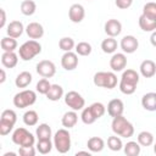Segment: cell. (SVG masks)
I'll list each match as a JSON object with an SVG mask.
<instances>
[{
    "label": "cell",
    "mask_w": 156,
    "mask_h": 156,
    "mask_svg": "<svg viewBox=\"0 0 156 156\" xmlns=\"http://www.w3.org/2000/svg\"><path fill=\"white\" fill-rule=\"evenodd\" d=\"M112 132L116 135H119L122 138H130L134 134V127L133 124L122 115L113 117L112 123H111Z\"/></svg>",
    "instance_id": "6da1fadb"
},
{
    "label": "cell",
    "mask_w": 156,
    "mask_h": 156,
    "mask_svg": "<svg viewBox=\"0 0 156 156\" xmlns=\"http://www.w3.org/2000/svg\"><path fill=\"white\" fill-rule=\"evenodd\" d=\"M40 52H41V45L39 41H37L34 39H30V40L23 43L18 49V56L23 61L33 60Z\"/></svg>",
    "instance_id": "7a4b0ae2"
},
{
    "label": "cell",
    "mask_w": 156,
    "mask_h": 156,
    "mask_svg": "<svg viewBox=\"0 0 156 156\" xmlns=\"http://www.w3.org/2000/svg\"><path fill=\"white\" fill-rule=\"evenodd\" d=\"M54 146L60 154H66L71 150V134L67 128H61L55 133Z\"/></svg>",
    "instance_id": "3957f363"
},
{
    "label": "cell",
    "mask_w": 156,
    "mask_h": 156,
    "mask_svg": "<svg viewBox=\"0 0 156 156\" xmlns=\"http://www.w3.org/2000/svg\"><path fill=\"white\" fill-rule=\"evenodd\" d=\"M93 82L99 88L113 89L117 85V76L113 72H96L94 74Z\"/></svg>",
    "instance_id": "277c9868"
},
{
    "label": "cell",
    "mask_w": 156,
    "mask_h": 156,
    "mask_svg": "<svg viewBox=\"0 0 156 156\" xmlns=\"http://www.w3.org/2000/svg\"><path fill=\"white\" fill-rule=\"evenodd\" d=\"M37 101V94L34 90L24 89L13 96V105L17 108H26L32 106Z\"/></svg>",
    "instance_id": "5b68a950"
},
{
    "label": "cell",
    "mask_w": 156,
    "mask_h": 156,
    "mask_svg": "<svg viewBox=\"0 0 156 156\" xmlns=\"http://www.w3.org/2000/svg\"><path fill=\"white\" fill-rule=\"evenodd\" d=\"M12 141L18 146H33L35 143L34 135L23 127H18L12 133Z\"/></svg>",
    "instance_id": "8992f818"
},
{
    "label": "cell",
    "mask_w": 156,
    "mask_h": 156,
    "mask_svg": "<svg viewBox=\"0 0 156 156\" xmlns=\"http://www.w3.org/2000/svg\"><path fill=\"white\" fill-rule=\"evenodd\" d=\"M65 104L71 108V110H74V111H79V110H83L84 108V105H85V100L84 98L78 93V91H74V90H71L68 91L67 94H65Z\"/></svg>",
    "instance_id": "52a82bcc"
},
{
    "label": "cell",
    "mask_w": 156,
    "mask_h": 156,
    "mask_svg": "<svg viewBox=\"0 0 156 156\" xmlns=\"http://www.w3.org/2000/svg\"><path fill=\"white\" fill-rule=\"evenodd\" d=\"M37 73L43 78H51L56 73V66L50 60H41L37 63Z\"/></svg>",
    "instance_id": "ba28073f"
},
{
    "label": "cell",
    "mask_w": 156,
    "mask_h": 156,
    "mask_svg": "<svg viewBox=\"0 0 156 156\" xmlns=\"http://www.w3.org/2000/svg\"><path fill=\"white\" fill-rule=\"evenodd\" d=\"M61 66L66 71H73L78 66V54L73 51H66L61 57Z\"/></svg>",
    "instance_id": "9c48e42d"
},
{
    "label": "cell",
    "mask_w": 156,
    "mask_h": 156,
    "mask_svg": "<svg viewBox=\"0 0 156 156\" xmlns=\"http://www.w3.org/2000/svg\"><path fill=\"white\" fill-rule=\"evenodd\" d=\"M121 49L124 54H133L139 48V41L134 35H124L121 39Z\"/></svg>",
    "instance_id": "30bf717a"
},
{
    "label": "cell",
    "mask_w": 156,
    "mask_h": 156,
    "mask_svg": "<svg viewBox=\"0 0 156 156\" xmlns=\"http://www.w3.org/2000/svg\"><path fill=\"white\" fill-rule=\"evenodd\" d=\"M127 66V56L124 52H117L113 54L112 57L110 58V67L113 72H121L126 68Z\"/></svg>",
    "instance_id": "8fae6325"
},
{
    "label": "cell",
    "mask_w": 156,
    "mask_h": 156,
    "mask_svg": "<svg viewBox=\"0 0 156 156\" xmlns=\"http://www.w3.org/2000/svg\"><path fill=\"white\" fill-rule=\"evenodd\" d=\"M68 17L73 23H80L85 17V10L80 4H73L68 10Z\"/></svg>",
    "instance_id": "7c38bea8"
},
{
    "label": "cell",
    "mask_w": 156,
    "mask_h": 156,
    "mask_svg": "<svg viewBox=\"0 0 156 156\" xmlns=\"http://www.w3.org/2000/svg\"><path fill=\"white\" fill-rule=\"evenodd\" d=\"M105 33L108 35V37H117L121 34L122 32V23L116 20V18H111V20H107V22L105 23Z\"/></svg>",
    "instance_id": "4fadbf2b"
},
{
    "label": "cell",
    "mask_w": 156,
    "mask_h": 156,
    "mask_svg": "<svg viewBox=\"0 0 156 156\" xmlns=\"http://www.w3.org/2000/svg\"><path fill=\"white\" fill-rule=\"evenodd\" d=\"M124 111V104L121 99H112L107 104V113L113 118L117 116H121Z\"/></svg>",
    "instance_id": "5bb4252c"
},
{
    "label": "cell",
    "mask_w": 156,
    "mask_h": 156,
    "mask_svg": "<svg viewBox=\"0 0 156 156\" xmlns=\"http://www.w3.org/2000/svg\"><path fill=\"white\" fill-rule=\"evenodd\" d=\"M26 33L30 39H40L44 35V27L38 22H30L26 27Z\"/></svg>",
    "instance_id": "9a60e30c"
},
{
    "label": "cell",
    "mask_w": 156,
    "mask_h": 156,
    "mask_svg": "<svg viewBox=\"0 0 156 156\" xmlns=\"http://www.w3.org/2000/svg\"><path fill=\"white\" fill-rule=\"evenodd\" d=\"M24 27H23V23L21 21H11L9 24H7V28H6V33L9 37H12L15 39L20 38L23 32H24Z\"/></svg>",
    "instance_id": "2e32d148"
},
{
    "label": "cell",
    "mask_w": 156,
    "mask_h": 156,
    "mask_svg": "<svg viewBox=\"0 0 156 156\" xmlns=\"http://www.w3.org/2000/svg\"><path fill=\"white\" fill-rule=\"evenodd\" d=\"M140 74L144 78H151L156 74V63L152 60H144L140 63Z\"/></svg>",
    "instance_id": "e0dca14e"
},
{
    "label": "cell",
    "mask_w": 156,
    "mask_h": 156,
    "mask_svg": "<svg viewBox=\"0 0 156 156\" xmlns=\"http://www.w3.org/2000/svg\"><path fill=\"white\" fill-rule=\"evenodd\" d=\"M1 63L5 68H13L18 63V55L15 51H4L1 55Z\"/></svg>",
    "instance_id": "ac0fdd59"
},
{
    "label": "cell",
    "mask_w": 156,
    "mask_h": 156,
    "mask_svg": "<svg viewBox=\"0 0 156 156\" xmlns=\"http://www.w3.org/2000/svg\"><path fill=\"white\" fill-rule=\"evenodd\" d=\"M141 106L146 111H156V93L150 91L144 94L141 98Z\"/></svg>",
    "instance_id": "d6986e66"
},
{
    "label": "cell",
    "mask_w": 156,
    "mask_h": 156,
    "mask_svg": "<svg viewBox=\"0 0 156 156\" xmlns=\"http://www.w3.org/2000/svg\"><path fill=\"white\" fill-rule=\"evenodd\" d=\"M78 122V115L74 110H71V111H67L63 113L62 116V119H61V123L65 128L69 129V128H73Z\"/></svg>",
    "instance_id": "ffe728a7"
},
{
    "label": "cell",
    "mask_w": 156,
    "mask_h": 156,
    "mask_svg": "<svg viewBox=\"0 0 156 156\" xmlns=\"http://www.w3.org/2000/svg\"><path fill=\"white\" fill-rule=\"evenodd\" d=\"M139 27L144 30V32H154L156 30V20L155 18H151V17H147L145 15H140L139 17Z\"/></svg>",
    "instance_id": "44dd1931"
},
{
    "label": "cell",
    "mask_w": 156,
    "mask_h": 156,
    "mask_svg": "<svg viewBox=\"0 0 156 156\" xmlns=\"http://www.w3.org/2000/svg\"><path fill=\"white\" fill-rule=\"evenodd\" d=\"M33 80V77L30 74V72L28 71H23L20 74H17L16 79H15V84L17 88H27Z\"/></svg>",
    "instance_id": "7402d4cb"
},
{
    "label": "cell",
    "mask_w": 156,
    "mask_h": 156,
    "mask_svg": "<svg viewBox=\"0 0 156 156\" xmlns=\"http://www.w3.org/2000/svg\"><path fill=\"white\" fill-rule=\"evenodd\" d=\"M87 146H88V149H89L90 152H100L105 147V141L100 136H91L88 140Z\"/></svg>",
    "instance_id": "603a6c76"
},
{
    "label": "cell",
    "mask_w": 156,
    "mask_h": 156,
    "mask_svg": "<svg viewBox=\"0 0 156 156\" xmlns=\"http://www.w3.org/2000/svg\"><path fill=\"white\" fill-rule=\"evenodd\" d=\"M121 80L126 82V83H129V84H133V85H138V83H139V73L136 71H134V69H126L122 73Z\"/></svg>",
    "instance_id": "cb8c5ba5"
},
{
    "label": "cell",
    "mask_w": 156,
    "mask_h": 156,
    "mask_svg": "<svg viewBox=\"0 0 156 156\" xmlns=\"http://www.w3.org/2000/svg\"><path fill=\"white\" fill-rule=\"evenodd\" d=\"M117 40L113 37H108L101 41V49L105 54H113L117 50Z\"/></svg>",
    "instance_id": "d4e9b609"
},
{
    "label": "cell",
    "mask_w": 156,
    "mask_h": 156,
    "mask_svg": "<svg viewBox=\"0 0 156 156\" xmlns=\"http://www.w3.org/2000/svg\"><path fill=\"white\" fill-rule=\"evenodd\" d=\"M63 96V88L58 84H51L50 90L46 94L48 100L50 101H58Z\"/></svg>",
    "instance_id": "484cf974"
},
{
    "label": "cell",
    "mask_w": 156,
    "mask_h": 156,
    "mask_svg": "<svg viewBox=\"0 0 156 156\" xmlns=\"http://www.w3.org/2000/svg\"><path fill=\"white\" fill-rule=\"evenodd\" d=\"M35 135L38 138V140L40 139H51L52 136V133H51V128L48 123H41L37 127V130H35Z\"/></svg>",
    "instance_id": "4316f807"
},
{
    "label": "cell",
    "mask_w": 156,
    "mask_h": 156,
    "mask_svg": "<svg viewBox=\"0 0 156 156\" xmlns=\"http://www.w3.org/2000/svg\"><path fill=\"white\" fill-rule=\"evenodd\" d=\"M124 154L127 156H138L141 150V145L138 141H128L126 145H123Z\"/></svg>",
    "instance_id": "83f0119b"
},
{
    "label": "cell",
    "mask_w": 156,
    "mask_h": 156,
    "mask_svg": "<svg viewBox=\"0 0 156 156\" xmlns=\"http://www.w3.org/2000/svg\"><path fill=\"white\" fill-rule=\"evenodd\" d=\"M0 46L2 49V51H15L18 46L17 44V40L12 37H4L0 41Z\"/></svg>",
    "instance_id": "f1b7e54d"
},
{
    "label": "cell",
    "mask_w": 156,
    "mask_h": 156,
    "mask_svg": "<svg viewBox=\"0 0 156 156\" xmlns=\"http://www.w3.org/2000/svg\"><path fill=\"white\" fill-rule=\"evenodd\" d=\"M138 143L141 145V146H151L154 144V135L152 133L147 132V130H143L138 134Z\"/></svg>",
    "instance_id": "f546056e"
},
{
    "label": "cell",
    "mask_w": 156,
    "mask_h": 156,
    "mask_svg": "<svg viewBox=\"0 0 156 156\" xmlns=\"http://www.w3.org/2000/svg\"><path fill=\"white\" fill-rule=\"evenodd\" d=\"M52 146H54V141H51L50 139H40L37 143V150L41 155L49 154L52 150Z\"/></svg>",
    "instance_id": "4dcf8cb0"
},
{
    "label": "cell",
    "mask_w": 156,
    "mask_h": 156,
    "mask_svg": "<svg viewBox=\"0 0 156 156\" xmlns=\"http://www.w3.org/2000/svg\"><path fill=\"white\" fill-rule=\"evenodd\" d=\"M37 10V4L33 0H23L21 2V12L24 16H32L34 15Z\"/></svg>",
    "instance_id": "1f68e13d"
},
{
    "label": "cell",
    "mask_w": 156,
    "mask_h": 156,
    "mask_svg": "<svg viewBox=\"0 0 156 156\" xmlns=\"http://www.w3.org/2000/svg\"><path fill=\"white\" fill-rule=\"evenodd\" d=\"M38 119H39V116H38L37 111H34V110H28L23 113V122L28 127L35 126L38 123Z\"/></svg>",
    "instance_id": "d6a6232c"
},
{
    "label": "cell",
    "mask_w": 156,
    "mask_h": 156,
    "mask_svg": "<svg viewBox=\"0 0 156 156\" xmlns=\"http://www.w3.org/2000/svg\"><path fill=\"white\" fill-rule=\"evenodd\" d=\"M107 146H108V149L112 150V151H119V150L123 147V143H122L119 135L117 136V135L115 134V135L108 136V139H107Z\"/></svg>",
    "instance_id": "836d02e7"
},
{
    "label": "cell",
    "mask_w": 156,
    "mask_h": 156,
    "mask_svg": "<svg viewBox=\"0 0 156 156\" xmlns=\"http://www.w3.org/2000/svg\"><path fill=\"white\" fill-rule=\"evenodd\" d=\"M91 51H93V48L87 41H80L76 45V52L80 56H88L91 54Z\"/></svg>",
    "instance_id": "e575fe53"
},
{
    "label": "cell",
    "mask_w": 156,
    "mask_h": 156,
    "mask_svg": "<svg viewBox=\"0 0 156 156\" xmlns=\"http://www.w3.org/2000/svg\"><path fill=\"white\" fill-rule=\"evenodd\" d=\"M80 118H82V122L84 124H93L95 121H96V117L94 116V113L91 112L90 107H84L82 110V115H80Z\"/></svg>",
    "instance_id": "d590c367"
},
{
    "label": "cell",
    "mask_w": 156,
    "mask_h": 156,
    "mask_svg": "<svg viewBox=\"0 0 156 156\" xmlns=\"http://www.w3.org/2000/svg\"><path fill=\"white\" fill-rule=\"evenodd\" d=\"M58 46L61 50H63L65 52L66 51H72L73 48H76V44H74V40L69 37H63L60 39L58 41Z\"/></svg>",
    "instance_id": "8d00e7d4"
},
{
    "label": "cell",
    "mask_w": 156,
    "mask_h": 156,
    "mask_svg": "<svg viewBox=\"0 0 156 156\" xmlns=\"http://www.w3.org/2000/svg\"><path fill=\"white\" fill-rule=\"evenodd\" d=\"M89 107H90L91 112L94 113V116L96 117V119H99L100 117H102L105 115V112H106V107L101 102H93Z\"/></svg>",
    "instance_id": "74e56055"
},
{
    "label": "cell",
    "mask_w": 156,
    "mask_h": 156,
    "mask_svg": "<svg viewBox=\"0 0 156 156\" xmlns=\"http://www.w3.org/2000/svg\"><path fill=\"white\" fill-rule=\"evenodd\" d=\"M50 88H51V84H50V82L48 80V78H41V79L37 83V87H35L37 91H38L39 94H43V95H46L48 91L50 90Z\"/></svg>",
    "instance_id": "f35d334b"
},
{
    "label": "cell",
    "mask_w": 156,
    "mask_h": 156,
    "mask_svg": "<svg viewBox=\"0 0 156 156\" xmlns=\"http://www.w3.org/2000/svg\"><path fill=\"white\" fill-rule=\"evenodd\" d=\"M0 119L15 124L16 121H17V115H16V112H15L13 110L7 108V110H4V111L1 112V118H0Z\"/></svg>",
    "instance_id": "ab89813d"
},
{
    "label": "cell",
    "mask_w": 156,
    "mask_h": 156,
    "mask_svg": "<svg viewBox=\"0 0 156 156\" xmlns=\"http://www.w3.org/2000/svg\"><path fill=\"white\" fill-rule=\"evenodd\" d=\"M143 15L156 20V2H146L143 7Z\"/></svg>",
    "instance_id": "60d3db41"
},
{
    "label": "cell",
    "mask_w": 156,
    "mask_h": 156,
    "mask_svg": "<svg viewBox=\"0 0 156 156\" xmlns=\"http://www.w3.org/2000/svg\"><path fill=\"white\" fill-rule=\"evenodd\" d=\"M119 90L124 95H132L136 90V85H133V84H129V83H126V82L119 80Z\"/></svg>",
    "instance_id": "b9f144b4"
},
{
    "label": "cell",
    "mask_w": 156,
    "mask_h": 156,
    "mask_svg": "<svg viewBox=\"0 0 156 156\" xmlns=\"http://www.w3.org/2000/svg\"><path fill=\"white\" fill-rule=\"evenodd\" d=\"M13 126H15V124L0 119V134H1L2 136L10 134V132H12V129H13Z\"/></svg>",
    "instance_id": "7bdbcfd3"
},
{
    "label": "cell",
    "mask_w": 156,
    "mask_h": 156,
    "mask_svg": "<svg viewBox=\"0 0 156 156\" xmlns=\"http://www.w3.org/2000/svg\"><path fill=\"white\" fill-rule=\"evenodd\" d=\"M18 155H21V156H34L35 155V149H34V146H20Z\"/></svg>",
    "instance_id": "ee69618b"
},
{
    "label": "cell",
    "mask_w": 156,
    "mask_h": 156,
    "mask_svg": "<svg viewBox=\"0 0 156 156\" xmlns=\"http://www.w3.org/2000/svg\"><path fill=\"white\" fill-rule=\"evenodd\" d=\"M115 4H116V6H117L118 9L126 10V9H128V7L132 6L133 0H115Z\"/></svg>",
    "instance_id": "f6af8a7d"
},
{
    "label": "cell",
    "mask_w": 156,
    "mask_h": 156,
    "mask_svg": "<svg viewBox=\"0 0 156 156\" xmlns=\"http://www.w3.org/2000/svg\"><path fill=\"white\" fill-rule=\"evenodd\" d=\"M0 13H1V22H0V28H4L5 27V23H6V12L4 9H0Z\"/></svg>",
    "instance_id": "bcb514c9"
},
{
    "label": "cell",
    "mask_w": 156,
    "mask_h": 156,
    "mask_svg": "<svg viewBox=\"0 0 156 156\" xmlns=\"http://www.w3.org/2000/svg\"><path fill=\"white\" fill-rule=\"evenodd\" d=\"M150 43H151L152 46L156 48V30L151 32V35H150Z\"/></svg>",
    "instance_id": "7dc6e473"
},
{
    "label": "cell",
    "mask_w": 156,
    "mask_h": 156,
    "mask_svg": "<svg viewBox=\"0 0 156 156\" xmlns=\"http://www.w3.org/2000/svg\"><path fill=\"white\" fill-rule=\"evenodd\" d=\"M0 74H1V78H0V83L2 84V83L6 80V73H5V69H4V68H1V69H0Z\"/></svg>",
    "instance_id": "c3c4849f"
},
{
    "label": "cell",
    "mask_w": 156,
    "mask_h": 156,
    "mask_svg": "<svg viewBox=\"0 0 156 156\" xmlns=\"http://www.w3.org/2000/svg\"><path fill=\"white\" fill-rule=\"evenodd\" d=\"M78 155H88V156H89L90 152H88V151H78V152H77V156H78Z\"/></svg>",
    "instance_id": "681fc988"
},
{
    "label": "cell",
    "mask_w": 156,
    "mask_h": 156,
    "mask_svg": "<svg viewBox=\"0 0 156 156\" xmlns=\"http://www.w3.org/2000/svg\"><path fill=\"white\" fill-rule=\"evenodd\" d=\"M16 154L15 152H6V154H4V156H15Z\"/></svg>",
    "instance_id": "f907efd6"
},
{
    "label": "cell",
    "mask_w": 156,
    "mask_h": 156,
    "mask_svg": "<svg viewBox=\"0 0 156 156\" xmlns=\"http://www.w3.org/2000/svg\"><path fill=\"white\" fill-rule=\"evenodd\" d=\"M154 152L156 154V143H155V145H154Z\"/></svg>",
    "instance_id": "816d5d0a"
}]
</instances>
